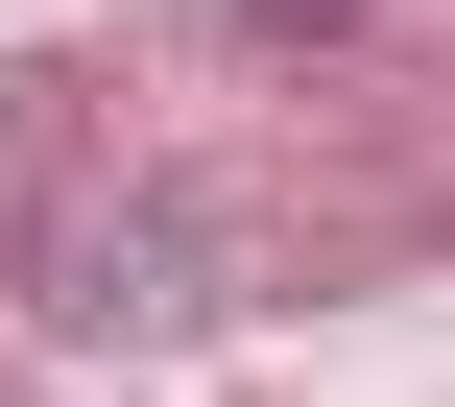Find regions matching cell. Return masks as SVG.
I'll return each mask as SVG.
<instances>
[{"mask_svg": "<svg viewBox=\"0 0 455 407\" xmlns=\"http://www.w3.org/2000/svg\"><path fill=\"white\" fill-rule=\"evenodd\" d=\"M0 288H24L72 360H144V336H192V312H216V216H192V168H96Z\"/></svg>", "mask_w": 455, "mask_h": 407, "instance_id": "1", "label": "cell"}, {"mask_svg": "<svg viewBox=\"0 0 455 407\" xmlns=\"http://www.w3.org/2000/svg\"><path fill=\"white\" fill-rule=\"evenodd\" d=\"M72 192H96V96H72V72H0V264H24Z\"/></svg>", "mask_w": 455, "mask_h": 407, "instance_id": "2", "label": "cell"}, {"mask_svg": "<svg viewBox=\"0 0 455 407\" xmlns=\"http://www.w3.org/2000/svg\"><path fill=\"white\" fill-rule=\"evenodd\" d=\"M240 24H264V48H360L384 0H240Z\"/></svg>", "mask_w": 455, "mask_h": 407, "instance_id": "3", "label": "cell"}]
</instances>
